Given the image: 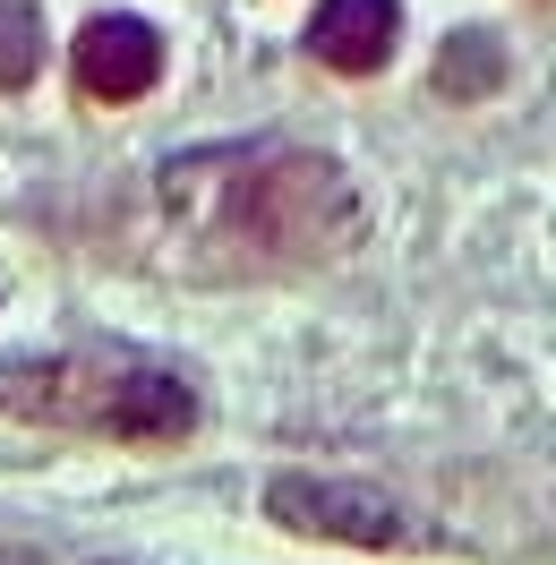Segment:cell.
<instances>
[{
    "label": "cell",
    "instance_id": "52a82bcc",
    "mask_svg": "<svg viewBox=\"0 0 556 565\" xmlns=\"http://www.w3.org/2000/svg\"><path fill=\"white\" fill-rule=\"evenodd\" d=\"M35 70H43V18L26 0H0V95L35 86Z\"/></svg>",
    "mask_w": 556,
    "mask_h": 565
},
{
    "label": "cell",
    "instance_id": "8992f818",
    "mask_svg": "<svg viewBox=\"0 0 556 565\" xmlns=\"http://www.w3.org/2000/svg\"><path fill=\"white\" fill-rule=\"evenodd\" d=\"M496 86H505V52H496V35H453L446 52H437V95L471 104V95H496Z\"/></svg>",
    "mask_w": 556,
    "mask_h": 565
},
{
    "label": "cell",
    "instance_id": "277c9868",
    "mask_svg": "<svg viewBox=\"0 0 556 565\" xmlns=\"http://www.w3.org/2000/svg\"><path fill=\"white\" fill-rule=\"evenodd\" d=\"M70 70H77V95L138 104V95H154V77H163V35L146 18H86L77 43H70Z\"/></svg>",
    "mask_w": 556,
    "mask_h": 565
},
{
    "label": "cell",
    "instance_id": "5b68a950",
    "mask_svg": "<svg viewBox=\"0 0 556 565\" xmlns=\"http://www.w3.org/2000/svg\"><path fill=\"white\" fill-rule=\"evenodd\" d=\"M394 35H403V9L394 0H325L309 18V52L334 77H377L394 61Z\"/></svg>",
    "mask_w": 556,
    "mask_h": 565
},
{
    "label": "cell",
    "instance_id": "ba28073f",
    "mask_svg": "<svg viewBox=\"0 0 556 565\" xmlns=\"http://www.w3.org/2000/svg\"><path fill=\"white\" fill-rule=\"evenodd\" d=\"M111 565H129V557H111Z\"/></svg>",
    "mask_w": 556,
    "mask_h": 565
},
{
    "label": "cell",
    "instance_id": "7a4b0ae2",
    "mask_svg": "<svg viewBox=\"0 0 556 565\" xmlns=\"http://www.w3.org/2000/svg\"><path fill=\"white\" fill-rule=\"evenodd\" d=\"M0 412L120 446H180L197 428V394L180 369L129 343H77V352H9L0 360Z\"/></svg>",
    "mask_w": 556,
    "mask_h": 565
},
{
    "label": "cell",
    "instance_id": "6da1fadb",
    "mask_svg": "<svg viewBox=\"0 0 556 565\" xmlns=\"http://www.w3.org/2000/svg\"><path fill=\"white\" fill-rule=\"evenodd\" d=\"M163 214L197 275H300L351 257L368 232L343 163L282 138L197 146L163 163Z\"/></svg>",
    "mask_w": 556,
    "mask_h": 565
},
{
    "label": "cell",
    "instance_id": "3957f363",
    "mask_svg": "<svg viewBox=\"0 0 556 565\" xmlns=\"http://www.w3.org/2000/svg\"><path fill=\"white\" fill-rule=\"evenodd\" d=\"M266 514L282 531H309V540H351V548H446V531H428L411 505L360 489V480H309V471H282L266 489Z\"/></svg>",
    "mask_w": 556,
    "mask_h": 565
}]
</instances>
